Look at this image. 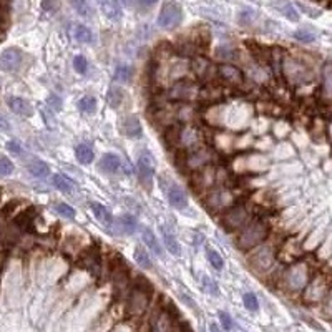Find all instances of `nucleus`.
I'll return each mask as SVG.
<instances>
[{
	"label": "nucleus",
	"mask_w": 332,
	"mask_h": 332,
	"mask_svg": "<svg viewBox=\"0 0 332 332\" xmlns=\"http://www.w3.org/2000/svg\"><path fill=\"white\" fill-rule=\"evenodd\" d=\"M322 91L327 98H332V62H327L322 68Z\"/></svg>",
	"instance_id": "72a5a7b5"
},
{
	"label": "nucleus",
	"mask_w": 332,
	"mask_h": 332,
	"mask_svg": "<svg viewBox=\"0 0 332 332\" xmlns=\"http://www.w3.org/2000/svg\"><path fill=\"white\" fill-rule=\"evenodd\" d=\"M68 2L80 17H83V18L93 17V9H91V5L88 4V0H68Z\"/></svg>",
	"instance_id": "473e14b6"
},
{
	"label": "nucleus",
	"mask_w": 332,
	"mask_h": 332,
	"mask_svg": "<svg viewBox=\"0 0 332 332\" xmlns=\"http://www.w3.org/2000/svg\"><path fill=\"white\" fill-rule=\"evenodd\" d=\"M73 68H75L76 73L85 75V73H87V70H88V62H87V58H85L83 55H76L75 58H73Z\"/></svg>",
	"instance_id": "c03bdc74"
},
{
	"label": "nucleus",
	"mask_w": 332,
	"mask_h": 332,
	"mask_svg": "<svg viewBox=\"0 0 332 332\" xmlns=\"http://www.w3.org/2000/svg\"><path fill=\"white\" fill-rule=\"evenodd\" d=\"M13 173V163L7 157H0V174L9 176Z\"/></svg>",
	"instance_id": "de8ad7c7"
},
{
	"label": "nucleus",
	"mask_w": 332,
	"mask_h": 332,
	"mask_svg": "<svg viewBox=\"0 0 332 332\" xmlns=\"http://www.w3.org/2000/svg\"><path fill=\"white\" fill-rule=\"evenodd\" d=\"M267 236H269V226L261 220H254L241 228L236 244L241 251H251L263 244Z\"/></svg>",
	"instance_id": "f257e3e1"
},
{
	"label": "nucleus",
	"mask_w": 332,
	"mask_h": 332,
	"mask_svg": "<svg viewBox=\"0 0 332 332\" xmlns=\"http://www.w3.org/2000/svg\"><path fill=\"white\" fill-rule=\"evenodd\" d=\"M327 292H329L327 281L322 276H316L313 281H309L307 286L304 287V301L310 302V304H317V302L324 301Z\"/></svg>",
	"instance_id": "9d476101"
},
{
	"label": "nucleus",
	"mask_w": 332,
	"mask_h": 332,
	"mask_svg": "<svg viewBox=\"0 0 332 332\" xmlns=\"http://www.w3.org/2000/svg\"><path fill=\"white\" fill-rule=\"evenodd\" d=\"M27 169H28V173H30L32 176H35V178H47L48 174H50V168H48V165L45 163V161H42V160H33L30 161V163L27 165Z\"/></svg>",
	"instance_id": "cd10ccee"
},
{
	"label": "nucleus",
	"mask_w": 332,
	"mask_h": 332,
	"mask_svg": "<svg viewBox=\"0 0 332 332\" xmlns=\"http://www.w3.org/2000/svg\"><path fill=\"white\" fill-rule=\"evenodd\" d=\"M150 296L151 287L136 284L128 298V314L133 317H140L141 314H145L148 306H150Z\"/></svg>",
	"instance_id": "423d86ee"
},
{
	"label": "nucleus",
	"mask_w": 332,
	"mask_h": 332,
	"mask_svg": "<svg viewBox=\"0 0 332 332\" xmlns=\"http://www.w3.org/2000/svg\"><path fill=\"white\" fill-rule=\"evenodd\" d=\"M166 196L168 201L173 208L176 209H185L188 208V194L183 188H180L178 185H171L166 189Z\"/></svg>",
	"instance_id": "aec40b11"
},
{
	"label": "nucleus",
	"mask_w": 332,
	"mask_h": 332,
	"mask_svg": "<svg viewBox=\"0 0 332 332\" xmlns=\"http://www.w3.org/2000/svg\"><path fill=\"white\" fill-rule=\"evenodd\" d=\"M160 231H161V238H163V244L168 249V252H171L173 256H180L181 254V246L176 239V235L173 229L166 224H160Z\"/></svg>",
	"instance_id": "412c9836"
},
{
	"label": "nucleus",
	"mask_w": 332,
	"mask_h": 332,
	"mask_svg": "<svg viewBox=\"0 0 332 332\" xmlns=\"http://www.w3.org/2000/svg\"><path fill=\"white\" fill-rule=\"evenodd\" d=\"M133 256H135V261L140 267H143V269H151L153 267V263H151V258L148 251L145 248H141V246H136L135 248V252H133Z\"/></svg>",
	"instance_id": "f704fd0d"
},
{
	"label": "nucleus",
	"mask_w": 332,
	"mask_h": 332,
	"mask_svg": "<svg viewBox=\"0 0 332 332\" xmlns=\"http://www.w3.org/2000/svg\"><path fill=\"white\" fill-rule=\"evenodd\" d=\"M7 150L13 154H17V157L24 154V146L20 145V141H17V140H10L9 143H7Z\"/></svg>",
	"instance_id": "8fccbe9b"
},
{
	"label": "nucleus",
	"mask_w": 332,
	"mask_h": 332,
	"mask_svg": "<svg viewBox=\"0 0 332 332\" xmlns=\"http://www.w3.org/2000/svg\"><path fill=\"white\" fill-rule=\"evenodd\" d=\"M232 203H235V196L224 188L214 189L206 198V204L211 209H228L232 206Z\"/></svg>",
	"instance_id": "9b49d317"
},
{
	"label": "nucleus",
	"mask_w": 332,
	"mask_h": 332,
	"mask_svg": "<svg viewBox=\"0 0 332 332\" xmlns=\"http://www.w3.org/2000/svg\"><path fill=\"white\" fill-rule=\"evenodd\" d=\"M213 161V153H211L208 148L198 146L194 150H191L186 157V165L191 169H203L209 166V163Z\"/></svg>",
	"instance_id": "f8f14e48"
},
{
	"label": "nucleus",
	"mask_w": 332,
	"mask_h": 332,
	"mask_svg": "<svg viewBox=\"0 0 332 332\" xmlns=\"http://www.w3.org/2000/svg\"><path fill=\"white\" fill-rule=\"evenodd\" d=\"M125 100V91L123 88L120 87H110L108 90V95H107V102L111 108H120L123 105Z\"/></svg>",
	"instance_id": "7c9ffc66"
},
{
	"label": "nucleus",
	"mask_w": 332,
	"mask_h": 332,
	"mask_svg": "<svg viewBox=\"0 0 332 332\" xmlns=\"http://www.w3.org/2000/svg\"><path fill=\"white\" fill-rule=\"evenodd\" d=\"M22 63V52L18 48H7L0 55V70L4 72H15Z\"/></svg>",
	"instance_id": "f3484780"
},
{
	"label": "nucleus",
	"mask_w": 332,
	"mask_h": 332,
	"mask_svg": "<svg viewBox=\"0 0 332 332\" xmlns=\"http://www.w3.org/2000/svg\"><path fill=\"white\" fill-rule=\"evenodd\" d=\"M183 20V10L178 4L174 2H166L160 10L158 15V25L165 30H173Z\"/></svg>",
	"instance_id": "1a4fd4ad"
},
{
	"label": "nucleus",
	"mask_w": 332,
	"mask_h": 332,
	"mask_svg": "<svg viewBox=\"0 0 332 332\" xmlns=\"http://www.w3.org/2000/svg\"><path fill=\"white\" fill-rule=\"evenodd\" d=\"M243 161V171H252V173H261L264 169L269 168V158L264 157L261 153L248 154V157L239 158Z\"/></svg>",
	"instance_id": "2eb2a0df"
},
{
	"label": "nucleus",
	"mask_w": 332,
	"mask_h": 332,
	"mask_svg": "<svg viewBox=\"0 0 332 332\" xmlns=\"http://www.w3.org/2000/svg\"><path fill=\"white\" fill-rule=\"evenodd\" d=\"M141 238H143V243L146 244V248H150L151 252L157 254L158 258L163 256V248H161L160 241L157 239V235H154L151 229H148V228L141 229Z\"/></svg>",
	"instance_id": "bb28decb"
},
{
	"label": "nucleus",
	"mask_w": 332,
	"mask_h": 332,
	"mask_svg": "<svg viewBox=\"0 0 332 332\" xmlns=\"http://www.w3.org/2000/svg\"><path fill=\"white\" fill-rule=\"evenodd\" d=\"M191 72L198 76V79L208 80L209 75L211 73L216 75L218 70L208 58H204V56H194L193 62H191Z\"/></svg>",
	"instance_id": "a211bd4d"
},
{
	"label": "nucleus",
	"mask_w": 332,
	"mask_h": 332,
	"mask_svg": "<svg viewBox=\"0 0 332 332\" xmlns=\"http://www.w3.org/2000/svg\"><path fill=\"white\" fill-rule=\"evenodd\" d=\"M53 209L58 213L62 218H65V220H73V218L76 216V213H75V209L70 206V204H67V203H56L55 206H53Z\"/></svg>",
	"instance_id": "a19ab883"
},
{
	"label": "nucleus",
	"mask_w": 332,
	"mask_h": 332,
	"mask_svg": "<svg viewBox=\"0 0 332 332\" xmlns=\"http://www.w3.org/2000/svg\"><path fill=\"white\" fill-rule=\"evenodd\" d=\"M249 221H251L249 213L244 206H231L226 209L221 216V224L224 226L226 231L241 229L243 226H246Z\"/></svg>",
	"instance_id": "0eeeda50"
},
{
	"label": "nucleus",
	"mask_w": 332,
	"mask_h": 332,
	"mask_svg": "<svg viewBox=\"0 0 332 332\" xmlns=\"http://www.w3.org/2000/svg\"><path fill=\"white\" fill-rule=\"evenodd\" d=\"M206 259L209 261V264L214 267L216 271H221L224 267V261H223V256L216 249H211L208 248L206 249Z\"/></svg>",
	"instance_id": "ea45409f"
},
{
	"label": "nucleus",
	"mask_w": 332,
	"mask_h": 332,
	"mask_svg": "<svg viewBox=\"0 0 332 332\" xmlns=\"http://www.w3.org/2000/svg\"><path fill=\"white\" fill-rule=\"evenodd\" d=\"M281 70H282V73H284L286 79L291 83L301 85V83H306V82L310 80V70L302 62L291 58V56L282 58Z\"/></svg>",
	"instance_id": "39448f33"
},
{
	"label": "nucleus",
	"mask_w": 332,
	"mask_h": 332,
	"mask_svg": "<svg viewBox=\"0 0 332 332\" xmlns=\"http://www.w3.org/2000/svg\"><path fill=\"white\" fill-rule=\"evenodd\" d=\"M75 157L82 165H90L91 161H93V158H95L93 148H91L90 145H87V143H80L79 146L75 148Z\"/></svg>",
	"instance_id": "c85d7f7f"
},
{
	"label": "nucleus",
	"mask_w": 332,
	"mask_h": 332,
	"mask_svg": "<svg viewBox=\"0 0 332 332\" xmlns=\"http://www.w3.org/2000/svg\"><path fill=\"white\" fill-rule=\"evenodd\" d=\"M151 332H174V321L168 310H158L154 313L150 322Z\"/></svg>",
	"instance_id": "4468645a"
},
{
	"label": "nucleus",
	"mask_w": 332,
	"mask_h": 332,
	"mask_svg": "<svg viewBox=\"0 0 332 332\" xmlns=\"http://www.w3.org/2000/svg\"><path fill=\"white\" fill-rule=\"evenodd\" d=\"M96 2H98V4H100V5H103L105 2H108V0H96Z\"/></svg>",
	"instance_id": "052dcab7"
},
{
	"label": "nucleus",
	"mask_w": 332,
	"mask_h": 332,
	"mask_svg": "<svg viewBox=\"0 0 332 332\" xmlns=\"http://www.w3.org/2000/svg\"><path fill=\"white\" fill-rule=\"evenodd\" d=\"M282 287L289 292H301L309 282V267L306 263H294L282 274Z\"/></svg>",
	"instance_id": "f03ea898"
},
{
	"label": "nucleus",
	"mask_w": 332,
	"mask_h": 332,
	"mask_svg": "<svg viewBox=\"0 0 332 332\" xmlns=\"http://www.w3.org/2000/svg\"><path fill=\"white\" fill-rule=\"evenodd\" d=\"M254 20H256V13H254L252 10L246 9L243 12H239V24L241 25H251Z\"/></svg>",
	"instance_id": "49530a36"
},
{
	"label": "nucleus",
	"mask_w": 332,
	"mask_h": 332,
	"mask_svg": "<svg viewBox=\"0 0 332 332\" xmlns=\"http://www.w3.org/2000/svg\"><path fill=\"white\" fill-rule=\"evenodd\" d=\"M317 256H319V259H330V256H332V231H329L326 238L322 239L321 246L317 248Z\"/></svg>",
	"instance_id": "c9c22d12"
},
{
	"label": "nucleus",
	"mask_w": 332,
	"mask_h": 332,
	"mask_svg": "<svg viewBox=\"0 0 332 332\" xmlns=\"http://www.w3.org/2000/svg\"><path fill=\"white\" fill-rule=\"evenodd\" d=\"M116 2L122 9H130V7L133 5V0H116Z\"/></svg>",
	"instance_id": "4d7b16f0"
},
{
	"label": "nucleus",
	"mask_w": 332,
	"mask_h": 332,
	"mask_svg": "<svg viewBox=\"0 0 332 332\" xmlns=\"http://www.w3.org/2000/svg\"><path fill=\"white\" fill-rule=\"evenodd\" d=\"M272 7L282 17H286L289 22H299V12L296 9V5H292L291 2H287V0H276Z\"/></svg>",
	"instance_id": "b1692460"
},
{
	"label": "nucleus",
	"mask_w": 332,
	"mask_h": 332,
	"mask_svg": "<svg viewBox=\"0 0 332 332\" xmlns=\"http://www.w3.org/2000/svg\"><path fill=\"white\" fill-rule=\"evenodd\" d=\"M100 168L102 171L105 173H110V174H115L122 169V158L118 157L115 153H107L105 157L100 160Z\"/></svg>",
	"instance_id": "a878e982"
},
{
	"label": "nucleus",
	"mask_w": 332,
	"mask_h": 332,
	"mask_svg": "<svg viewBox=\"0 0 332 332\" xmlns=\"http://www.w3.org/2000/svg\"><path fill=\"white\" fill-rule=\"evenodd\" d=\"M52 185L56 189H58L60 193H65V194L73 193V183H72V180H68L67 176H63V174H53Z\"/></svg>",
	"instance_id": "2f4dec72"
},
{
	"label": "nucleus",
	"mask_w": 332,
	"mask_h": 332,
	"mask_svg": "<svg viewBox=\"0 0 332 332\" xmlns=\"http://www.w3.org/2000/svg\"><path fill=\"white\" fill-rule=\"evenodd\" d=\"M91 213H93V216L96 218V221L102 226H105V228H111L113 226V221L115 220H113V216L108 211V208L103 206L102 203H91Z\"/></svg>",
	"instance_id": "393cba45"
},
{
	"label": "nucleus",
	"mask_w": 332,
	"mask_h": 332,
	"mask_svg": "<svg viewBox=\"0 0 332 332\" xmlns=\"http://www.w3.org/2000/svg\"><path fill=\"white\" fill-rule=\"evenodd\" d=\"M216 70H218V75L228 85H231V87H238V85H241L244 82L243 72L236 65H232V63H220L216 67Z\"/></svg>",
	"instance_id": "ddd939ff"
},
{
	"label": "nucleus",
	"mask_w": 332,
	"mask_h": 332,
	"mask_svg": "<svg viewBox=\"0 0 332 332\" xmlns=\"http://www.w3.org/2000/svg\"><path fill=\"white\" fill-rule=\"evenodd\" d=\"M136 171H138V178H140L141 185H143L146 189H151L154 171H157V161H154L153 154L150 151H143L138 157Z\"/></svg>",
	"instance_id": "6e6552de"
},
{
	"label": "nucleus",
	"mask_w": 332,
	"mask_h": 332,
	"mask_svg": "<svg viewBox=\"0 0 332 332\" xmlns=\"http://www.w3.org/2000/svg\"><path fill=\"white\" fill-rule=\"evenodd\" d=\"M292 35H294L296 40L302 42V44H313V42L316 40V33L307 30V28H299V30H296Z\"/></svg>",
	"instance_id": "37998d69"
},
{
	"label": "nucleus",
	"mask_w": 332,
	"mask_h": 332,
	"mask_svg": "<svg viewBox=\"0 0 332 332\" xmlns=\"http://www.w3.org/2000/svg\"><path fill=\"white\" fill-rule=\"evenodd\" d=\"M157 2L158 0H138V5L141 9H150V7H153Z\"/></svg>",
	"instance_id": "5fc2aeb1"
},
{
	"label": "nucleus",
	"mask_w": 332,
	"mask_h": 332,
	"mask_svg": "<svg viewBox=\"0 0 332 332\" xmlns=\"http://www.w3.org/2000/svg\"><path fill=\"white\" fill-rule=\"evenodd\" d=\"M0 130H4V131L10 130V123L7 122V120H5L4 116H0Z\"/></svg>",
	"instance_id": "13d9d810"
},
{
	"label": "nucleus",
	"mask_w": 332,
	"mask_h": 332,
	"mask_svg": "<svg viewBox=\"0 0 332 332\" xmlns=\"http://www.w3.org/2000/svg\"><path fill=\"white\" fill-rule=\"evenodd\" d=\"M274 263H276V254L274 248L267 244H261L258 248L249 251V264L256 272L266 274L272 269Z\"/></svg>",
	"instance_id": "7ed1b4c3"
},
{
	"label": "nucleus",
	"mask_w": 332,
	"mask_h": 332,
	"mask_svg": "<svg viewBox=\"0 0 332 332\" xmlns=\"http://www.w3.org/2000/svg\"><path fill=\"white\" fill-rule=\"evenodd\" d=\"M7 103H9V108L20 116H32L33 115V107L27 100L20 96H9L7 98Z\"/></svg>",
	"instance_id": "5701e85b"
},
{
	"label": "nucleus",
	"mask_w": 332,
	"mask_h": 332,
	"mask_svg": "<svg viewBox=\"0 0 332 332\" xmlns=\"http://www.w3.org/2000/svg\"><path fill=\"white\" fill-rule=\"evenodd\" d=\"M209 332H221V329L218 327L214 322H211V324H209Z\"/></svg>",
	"instance_id": "bf43d9fd"
},
{
	"label": "nucleus",
	"mask_w": 332,
	"mask_h": 332,
	"mask_svg": "<svg viewBox=\"0 0 332 332\" xmlns=\"http://www.w3.org/2000/svg\"><path fill=\"white\" fill-rule=\"evenodd\" d=\"M181 299L185 301V304H188L189 307H193L194 310H198V307H196V304H194V301L191 299V298H188V296H185V294H181Z\"/></svg>",
	"instance_id": "6e6d98bb"
},
{
	"label": "nucleus",
	"mask_w": 332,
	"mask_h": 332,
	"mask_svg": "<svg viewBox=\"0 0 332 332\" xmlns=\"http://www.w3.org/2000/svg\"><path fill=\"white\" fill-rule=\"evenodd\" d=\"M73 37L76 42H80V44H93V32L90 30V27L83 25V24H79L73 27Z\"/></svg>",
	"instance_id": "c756f323"
},
{
	"label": "nucleus",
	"mask_w": 332,
	"mask_h": 332,
	"mask_svg": "<svg viewBox=\"0 0 332 332\" xmlns=\"http://www.w3.org/2000/svg\"><path fill=\"white\" fill-rule=\"evenodd\" d=\"M120 126H122V133L128 138H140L143 133V126L136 115H126Z\"/></svg>",
	"instance_id": "6ab92c4d"
},
{
	"label": "nucleus",
	"mask_w": 332,
	"mask_h": 332,
	"mask_svg": "<svg viewBox=\"0 0 332 332\" xmlns=\"http://www.w3.org/2000/svg\"><path fill=\"white\" fill-rule=\"evenodd\" d=\"M113 229H115L116 235H122V236L133 235L136 231V220L130 214H123L113 221Z\"/></svg>",
	"instance_id": "4be33fe9"
},
{
	"label": "nucleus",
	"mask_w": 332,
	"mask_h": 332,
	"mask_svg": "<svg viewBox=\"0 0 332 332\" xmlns=\"http://www.w3.org/2000/svg\"><path fill=\"white\" fill-rule=\"evenodd\" d=\"M322 310H324V316H327L332 319V291H329L326 294V298L322 301Z\"/></svg>",
	"instance_id": "09e8293b"
},
{
	"label": "nucleus",
	"mask_w": 332,
	"mask_h": 332,
	"mask_svg": "<svg viewBox=\"0 0 332 332\" xmlns=\"http://www.w3.org/2000/svg\"><path fill=\"white\" fill-rule=\"evenodd\" d=\"M201 286H203V291H206L211 296H218V294H220L218 284L209 276H206V274H203V276H201Z\"/></svg>",
	"instance_id": "79ce46f5"
},
{
	"label": "nucleus",
	"mask_w": 332,
	"mask_h": 332,
	"mask_svg": "<svg viewBox=\"0 0 332 332\" xmlns=\"http://www.w3.org/2000/svg\"><path fill=\"white\" fill-rule=\"evenodd\" d=\"M48 105H50L53 110H60L62 108V100H60L58 96L50 95V96H48Z\"/></svg>",
	"instance_id": "603ef678"
},
{
	"label": "nucleus",
	"mask_w": 332,
	"mask_h": 332,
	"mask_svg": "<svg viewBox=\"0 0 332 332\" xmlns=\"http://www.w3.org/2000/svg\"><path fill=\"white\" fill-rule=\"evenodd\" d=\"M220 321L223 324V327L226 330H231L232 329V319H231V316L228 313H224V310H220Z\"/></svg>",
	"instance_id": "3c124183"
},
{
	"label": "nucleus",
	"mask_w": 332,
	"mask_h": 332,
	"mask_svg": "<svg viewBox=\"0 0 332 332\" xmlns=\"http://www.w3.org/2000/svg\"><path fill=\"white\" fill-rule=\"evenodd\" d=\"M327 235V221H324V223H317L313 229H310L309 232V236L306 238V241L304 244H302V248H304L306 251H314L317 249L321 246L322 243V239L326 238Z\"/></svg>",
	"instance_id": "dca6fc26"
},
{
	"label": "nucleus",
	"mask_w": 332,
	"mask_h": 332,
	"mask_svg": "<svg viewBox=\"0 0 332 332\" xmlns=\"http://www.w3.org/2000/svg\"><path fill=\"white\" fill-rule=\"evenodd\" d=\"M79 108L80 111L87 113V115H91V113H95L96 108H98V103H96V98L91 96V95H87V96H82L79 100Z\"/></svg>",
	"instance_id": "4c0bfd02"
},
{
	"label": "nucleus",
	"mask_w": 332,
	"mask_h": 332,
	"mask_svg": "<svg viewBox=\"0 0 332 332\" xmlns=\"http://www.w3.org/2000/svg\"><path fill=\"white\" fill-rule=\"evenodd\" d=\"M299 7H301V10H302V12H306L307 15H310V17H317V15H319V13H321L319 10H313V9H310V7H306V5H302V4H299Z\"/></svg>",
	"instance_id": "864d4df0"
},
{
	"label": "nucleus",
	"mask_w": 332,
	"mask_h": 332,
	"mask_svg": "<svg viewBox=\"0 0 332 332\" xmlns=\"http://www.w3.org/2000/svg\"><path fill=\"white\" fill-rule=\"evenodd\" d=\"M214 55H216V58L221 62H235L238 58L236 48H232V47H218Z\"/></svg>",
	"instance_id": "58836bf2"
},
{
	"label": "nucleus",
	"mask_w": 332,
	"mask_h": 332,
	"mask_svg": "<svg viewBox=\"0 0 332 332\" xmlns=\"http://www.w3.org/2000/svg\"><path fill=\"white\" fill-rule=\"evenodd\" d=\"M113 79L120 83H128L133 79V68L130 65H118L113 73Z\"/></svg>",
	"instance_id": "e433bc0d"
},
{
	"label": "nucleus",
	"mask_w": 332,
	"mask_h": 332,
	"mask_svg": "<svg viewBox=\"0 0 332 332\" xmlns=\"http://www.w3.org/2000/svg\"><path fill=\"white\" fill-rule=\"evenodd\" d=\"M200 88L198 85L191 80H178L171 88L168 91V98L173 102H178V103H189V102H194L198 96H200Z\"/></svg>",
	"instance_id": "20e7f679"
},
{
	"label": "nucleus",
	"mask_w": 332,
	"mask_h": 332,
	"mask_svg": "<svg viewBox=\"0 0 332 332\" xmlns=\"http://www.w3.org/2000/svg\"><path fill=\"white\" fill-rule=\"evenodd\" d=\"M243 302H244V306L248 310H252V313H256V310L259 309V302H258V298L254 296L252 292H246L243 296Z\"/></svg>",
	"instance_id": "a18cd8bd"
}]
</instances>
